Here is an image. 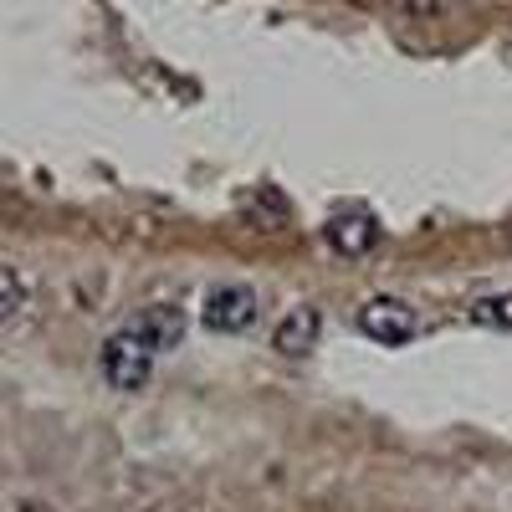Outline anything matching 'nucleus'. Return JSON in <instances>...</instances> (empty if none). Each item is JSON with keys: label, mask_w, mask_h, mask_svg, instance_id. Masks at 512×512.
Instances as JSON below:
<instances>
[{"label": "nucleus", "mask_w": 512, "mask_h": 512, "mask_svg": "<svg viewBox=\"0 0 512 512\" xmlns=\"http://www.w3.org/2000/svg\"><path fill=\"white\" fill-rule=\"evenodd\" d=\"M154 359H159V354L144 344V338H139L134 328H118V333L108 338V344H103V354H98L103 379L113 384V390H144Z\"/></svg>", "instance_id": "1"}, {"label": "nucleus", "mask_w": 512, "mask_h": 512, "mask_svg": "<svg viewBox=\"0 0 512 512\" xmlns=\"http://www.w3.org/2000/svg\"><path fill=\"white\" fill-rule=\"evenodd\" d=\"M200 323L210 333H241L256 323V292L246 282H216L200 303Z\"/></svg>", "instance_id": "2"}, {"label": "nucleus", "mask_w": 512, "mask_h": 512, "mask_svg": "<svg viewBox=\"0 0 512 512\" xmlns=\"http://www.w3.org/2000/svg\"><path fill=\"white\" fill-rule=\"evenodd\" d=\"M359 328H364V338H374L379 349H405L410 338L420 333L415 313L400 303V297H369V303L359 308Z\"/></svg>", "instance_id": "3"}, {"label": "nucleus", "mask_w": 512, "mask_h": 512, "mask_svg": "<svg viewBox=\"0 0 512 512\" xmlns=\"http://www.w3.org/2000/svg\"><path fill=\"white\" fill-rule=\"evenodd\" d=\"M128 328H134L154 354H164V349H175L180 338H185V313H180L175 303H149Z\"/></svg>", "instance_id": "4"}, {"label": "nucleus", "mask_w": 512, "mask_h": 512, "mask_svg": "<svg viewBox=\"0 0 512 512\" xmlns=\"http://www.w3.org/2000/svg\"><path fill=\"white\" fill-rule=\"evenodd\" d=\"M318 328H323L318 308H297V313H287V318L277 323V333H272V349H277V354H287V359L308 354V349H318Z\"/></svg>", "instance_id": "5"}, {"label": "nucleus", "mask_w": 512, "mask_h": 512, "mask_svg": "<svg viewBox=\"0 0 512 512\" xmlns=\"http://www.w3.org/2000/svg\"><path fill=\"white\" fill-rule=\"evenodd\" d=\"M374 241H379V226H374V216H364V210H349V216L328 221V246L344 251V256H364Z\"/></svg>", "instance_id": "6"}, {"label": "nucleus", "mask_w": 512, "mask_h": 512, "mask_svg": "<svg viewBox=\"0 0 512 512\" xmlns=\"http://www.w3.org/2000/svg\"><path fill=\"white\" fill-rule=\"evenodd\" d=\"M472 323L482 328H512V292H487L472 303Z\"/></svg>", "instance_id": "7"}, {"label": "nucleus", "mask_w": 512, "mask_h": 512, "mask_svg": "<svg viewBox=\"0 0 512 512\" xmlns=\"http://www.w3.org/2000/svg\"><path fill=\"white\" fill-rule=\"evenodd\" d=\"M26 313V282L16 267H0V323H11Z\"/></svg>", "instance_id": "8"}, {"label": "nucleus", "mask_w": 512, "mask_h": 512, "mask_svg": "<svg viewBox=\"0 0 512 512\" xmlns=\"http://www.w3.org/2000/svg\"><path fill=\"white\" fill-rule=\"evenodd\" d=\"M400 6L410 11V16H431V11H441L446 0H400Z\"/></svg>", "instance_id": "9"}]
</instances>
